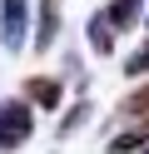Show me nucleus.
I'll return each instance as SVG.
<instances>
[{"instance_id":"9b49d317","label":"nucleus","mask_w":149,"mask_h":154,"mask_svg":"<svg viewBox=\"0 0 149 154\" xmlns=\"http://www.w3.org/2000/svg\"><path fill=\"white\" fill-rule=\"evenodd\" d=\"M139 154H149V144H144V149H139Z\"/></svg>"},{"instance_id":"f03ea898","label":"nucleus","mask_w":149,"mask_h":154,"mask_svg":"<svg viewBox=\"0 0 149 154\" xmlns=\"http://www.w3.org/2000/svg\"><path fill=\"white\" fill-rule=\"evenodd\" d=\"M25 25H30V0H0V45L25 50Z\"/></svg>"},{"instance_id":"6e6552de","label":"nucleus","mask_w":149,"mask_h":154,"mask_svg":"<svg viewBox=\"0 0 149 154\" xmlns=\"http://www.w3.org/2000/svg\"><path fill=\"white\" fill-rule=\"evenodd\" d=\"M89 50H95V55H109V50H114V25L104 20V10L89 15Z\"/></svg>"},{"instance_id":"1a4fd4ad","label":"nucleus","mask_w":149,"mask_h":154,"mask_svg":"<svg viewBox=\"0 0 149 154\" xmlns=\"http://www.w3.org/2000/svg\"><path fill=\"white\" fill-rule=\"evenodd\" d=\"M85 119H89V100H79V104H75V109H70V114H65V119H60V134H75V129H79V124H85Z\"/></svg>"},{"instance_id":"9d476101","label":"nucleus","mask_w":149,"mask_h":154,"mask_svg":"<svg viewBox=\"0 0 149 154\" xmlns=\"http://www.w3.org/2000/svg\"><path fill=\"white\" fill-rule=\"evenodd\" d=\"M124 75H134V80H139V75H149V40H144V45H139V50L124 60Z\"/></svg>"},{"instance_id":"0eeeda50","label":"nucleus","mask_w":149,"mask_h":154,"mask_svg":"<svg viewBox=\"0 0 149 154\" xmlns=\"http://www.w3.org/2000/svg\"><path fill=\"white\" fill-rule=\"evenodd\" d=\"M149 144V124H129V129L109 134V154H139Z\"/></svg>"},{"instance_id":"f8f14e48","label":"nucleus","mask_w":149,"mask_h":154,"mask_svg":"<svg viewBox=\"0 0 149 154\" xmlns=\"http://www.w3.org/2000/svg\"><path fill=\"white\" fill-rule=\"evenodd\" d=\"M144 25H149V15H144Z\"/></svg>"},{"instance_id":"f257e3e1","label":"nucleus","mask_w":149,"mask_h":154,"mask_svg":"<svg viewBox=\"0 0 149 154\" xmlns=\"http://www.w3.org/2000/svg\"><path fill=\"white\" fill-rule=\"evenodd\" d=\"M30 134H35V109H30V100H0V154L20 149Z\"/></svg>"},{"instance_id":"39448f33","label":"nucleus","mask_w":149,"mask_h":154,"mask_svg":"<svg viewBox=\"0 0 149 154\" xmlns=\"http://www.w3.org/2000/svg\"><path fill=\"white\" fill-rule=\"evenodd\" d=\"M114 119L119 124H149V85H139V90H129L124 100H119Z\"/></svg>"},{"instance_id":"7ed1b4c3","label":"nucleus","mask_w":149,"mask_h":154,"mask_svg":"<svg viewBox=\"0 0 149 154\" xmlns=\"http://www.w3.org/2000/svg\"><path fill=\"white\" fill-rule=\"evenodd\" d=\"M55 40H60V5H55V0H40V5H35V40H30V45L45 55Z\"/></svg>"},{"instance_id":"423d86ee","label":"nucleus","mask_w":149,"mask_h":154,"mask_svg":"<svg viewBox=\"0 0 149 154\" xmlns=\"http://www.w3.org/2000/svg\"><path fill=\"white\" fill-rule=\"evenodd\" d=\"M104 20L114 25V35L119 30H134V25L144 20V0H109V5H104Z\"/></svg>"},{"instance_id":"20e7f679","label":"nucleus","mask_w":149,"mask_h":154,"mask_svg":"<svg viewBox=\"0 0 149 154\" xmlns=\"http://www.w3.org/2000/svg\"><path fill=\"white\" fill-rule=\"evenodd\" d=\"M25 100H30V104H40V109H60L65 85L50 80V75H35V80H25Z\"/></svg>"}]
</instances>
